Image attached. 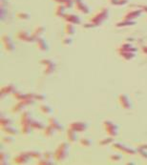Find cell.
I'll use <instances>...</instances> for the list:
<instances>
[{
  "label": "cell",
  "instance_id": "cell-1",
  "mask_svg": "<svg viewBox=\"0 0 147 165\" xmlns=\"http://www.w3.org/2000/svg\"><path fill=\"white\" fill-rule=\"evenodd\" d=\"M32 117L29 112H24L20 117V131L23 135L30 134L32 129Z\"/></svg>",
  "mask_w": 147,
  "mask_h": 165
},
{
  "label": "cell",
  "instance_id": "cell-2",
  "mask_svg": "<svg viewBox=\"0 0 147 165\" xmlns=\"http://www.w3.org/2000/svg\"><path fill=\"white\" fill-rule=\"evenodd\" d=\"M108 16H109V10L107 8H102L96 13H95L94 16L91 17L89 21L96 27V26L101 25L103 21H105L108 18Z\"/></svg>",
  "mask_w": 147,
  "mask_h": 165
},
{
  "label": "cell",
  "instance_id": "cell-3",
  "mask_svg": "<svg viewBox=\"0 0 147 165\" xmlns=\"http://www.w3.org/2000/svg\"><path fill=\"white\" fill-rule=\"evenodd\" d=\"M68 151H69V145L66 142H61L58 145V149L55 150V152L54 154V156L55 160H58L59 162L64 160L67 156H68Z\"/></svg>",
  "mask_w": 147,
  "mask_h": 165
},
{
  "label": "cell",
  "instance_id": "cell-4",
  "mask_svg": "<svg viewBox=\"0 0 147 165\" xmlns=\"http://www.w3.org/2000/svg\"><path fill=\"white\" fill-rule=\"evenodd\" d=\"M103 127L106 131L107 135L109 137L112 138H115L117 135L118 133V127L117 125H116L113 121H110V120H104L103 121Z\"/></svg>",
  "mask_w": 147,
  "mask_h": 165
},
{
  "label": "cell",
  "instance_id": "cell-5",
  "mask_svg": "<svg viewBox=\"0 0 147 165\" xmlns=\"http://www.w3.org/2000/svg\"><path fill=\"white\" fill-rule=\"evenodd\" d=\"M1 41H2L3 46H4V49L8 53H12L13 51H15V44H13L10 34H8V33L3 34L2 37H1Z\"/></svg>",
  "mask_w": 147,
  "mask_h": 165
},
{
  "label": "cell",
  "instance_id": "cell-6",
  "mask_svg": "<svg viewBox=\"0 0 147 165\" xmlns=\"http://www.w3.org/2000/svg\"><path fill=\"white\" fill-rule=\"evenodd\" d=\"M40 63L42 64V65L45 66V70H44V75H49L54 73V71L55 69V64L53 60L51 59H41L40 60Z\"/></svg>",
  "mask_w": 147,
  "mask_h": 165
},
{
  "label": "cell",
  "instance_id": "cell-7",
  "mask_svg": "<svg viewBox=\"0 0 147 165\" xmlns=\"http://www.w3.org/2000/svg\"><path fill=\"white\" fill-rule=\"evenodd\" d=\"M16 37L20 40V41H23V42H26V43H32V42H34V38L32 37V34H30L28 32L24 31V30H20L16 33Z\"/></svg>",
  "mask_w": 147,
  "mask_h": 165
},
{
  "label": "cell",
  "instance_id": "cell-8",
  "mask_svg": "<svg viewBox=\"0 0 147 165\" xmlns=\"http://www.w3.org/2000/svg\"><path fill=\"white\" fill-rule=\"evenodd\" d=\"M113 148L117 151H120L121 153H124V154H128V155H135L137 154V152L135 151L134 149L132 148H129V147H126L125 145L121 144V143H114L113 145Z\"/></svg>",
  "mask_w": 147,
  "mask_h": 165
},
{
  "label": "cell",
  "instance_id": "cell-9",
  "mask_svg": "<svg viewBox=\"0 0 147 165\" xmlns=\"http://www.w3.org/2000/svg\"><path fill=\"white\" fill-rule=\"evenodd\" d=\"M69 128L75 132H84L88 128V124L85 122H81V121H75V122L70 123Z\"/></svg>",
  "mask_w": 147,
  "mask_h": 165
},
{
  "label": "cell",
  "instance_id": "cell-10",
  "mask_svg": "<svg viewBox=\"0 0 147 165\" xmlns=\"http://www.w3.org/2000/svg\"><path fill=\"white\" fill-rule=\"evenodd\" d=\"M118 103L121 104V106L122 107L123 109L129 110L132 108V103L129 99V97L125 94H121L118 97Z\"/></svg>",
  "mask_w": 147,
  "mask_h": 165
},
{
  "label": "cell",
  "instance_id": "cell-11",
  "mask_svg": "<svg viewBox=\"0 0 147 165\" xmlns=\"http://www.w3.org/2000/svg\"><path fill=\"white\" fill-rule=\"evenodd\" d=\"M33 98H30V99H25V100H20V101L15 106V107H12V112L13 113H18L20 112V110H22L25 106L27 105H32L33 104Z\"/></svg>",
  "mask_w": 147,
  "mask_h": 165
},
{
  "label": "cell",
  "instance_id": "cell-12",
  "mask_svg": "<svg viewBox=\"0 0 147 165\" xmlns=\"http://www.w3.org/2000/svg\"><path fill=\"white\" fill-rule=\"evenodd\" d=\"M142 12V10H130L126 12L123 16V19L125 20H135L136 18L141 16V14Z\"/></svg>",
  "mask_w": 147,
  "mask_h": 165
},
{
  "label": "cell",
  "instance_id": "cell-13",
  "mask_svg": "<svg viewBox=\"0 0 147 165\" xmlns=\"http://www.w3.org/2000/svg\"><path fill=\"white\" fill-rule=\"evenodd\" d=\"M63 19H64L67 23H71L74 25H79L81 23L80 18L75 16V14H71V13H65L64 16H63Z\"/></svg>",
  "mask_w": 147,
  "mask_h": 165
},
{
  "label": "cell",
  "instance_id": "cell-14",
  "mask_svg": "<svg viewBox=\"0 0 147 165\" xmlns=\"http://www.w3.org/2000/svg\"><path fill=\"white\" fill-rule=\"evenodd\" d=\"M45 33V27L42 25H37V27H34L33 31L32 33V37L34 38V40H38L39 38H41L42 34Z\"/></svg>",
  "mask_w": 147,
  "mask_h": 165
},
{
  "label": "cell",
  "instance_id": "cell-15",
  "mask_svg": "<svg viewBox=\"0 0 147 165\" xmlns=\"http://www.w3.org/2000/svg\"><path fill=\"white\" fill-rule=\"evenodd\" d=\"M122 51V52H133V53H136L137 52V48L134 47L132 44L128 42H124L122 44L117 48V52Z\"/></svg>",
  "mask_w": 147,
  "mask_h": 165
},
{
  "label": "cell",
  "instance_id": "cell-16",
  "mask_svg": "<svg viewBox=\"0 0 147 165\" xmlns=\"http://www.w3.org/2000/svg\"><path fill=\"white\" fill-rule=\"evenodd\" d=\"M75 9L81 12L82 14H88L90 12V9H89V7L86 5V4H84L83 1L79 2V3H75Z\"/></svg>",
  "mask_w": 147,
  "mask_h": 165
},
{
  "label": "cell",
  "instance_id": "cell-17",
  "mask_svg": "<svg viewBox=\"0 0 147 165\" xmlns=\"http://www.w3.org/2000/svg\"><path fill=\"white\" fill-rule=\"evenodd\" d=\"M29 156H30V155L28 153H21L19 156H17L15 159V163H16V164H24V163L28 162Z\"/></svg>",
  "mask_w": 147,
  "mask_h": 165
},
{
  "label": "cell",
  "instance_id": "cell-18",
  "mask_svg": "<svg viewBox=\"0 0 147 165\" xmlns=\"http://www.w3.org/2000/svg\"><path fill=\"white\" fill-rule=\"evenodd\" d=\"M37 48L39 50L40 52H47L49 50V46L47 44V42L45 39L43 38H39L38 40H37Z\"/></svg>",
  "mask_w": 147,
  "mask_h": 165
},
{
  "label": "cell",
  "instance_id": "cell-19",
  "mask_svg": "<svg viewBox=\"0 0 147 165\" xmlns=\"http://www.w3.org/2000/svg\"><path fill=\"white\" fill-rule=\"evenodd\" d=\"M49 125H51L52 127H54L55 131H59V132H61V131L63 130V127L59 124L58 120L57 118H49Z\"/></svg>",
  "mask_w": 147,
  "mask_h": 165
},
{
  "label": "cell",
  "instance_id": "cell-20",
  "mask_svg": "<svg viewBox=\"0 0 147 165\" xmlns=\"http://www.w3.org/2000/svg\"><path fill=\"white\" fill-rule=\"evenodd\" d=\"M65 7L63 4H58L57 7H55V9H54V16H58V17H62L64 16V12H65Z\"/></svg>",
  "mask_w": 147,
  "mask_h": 165
},
{
  "label": "cell",
  "instance_id": "cell-21",
  "mask_svg": "<svg viewBox=\"0 0 147 165\" xmlns=\"http://www.w3.org/2000/svg\"><path fill=\"white\" fill-rule=\"evenodd\" d=\"M13 97L20 101V100H25V99H30V98L33 99V94H21L19 92H16L15 94H13Z\"/></svg>",
  "mask_w": 147,
  "mask_h": 165
},
{
  "label": "cell",
  "instance_id": "cell-22",
  "mask_svg": "<svg viewBox=\"0 0 147 165\" xmlns=\"http://www.w3.org/2000/svg\"><path fill=\"white\" fill-rule=\"evenodd\" d=\"M16 92V87L13 86L12 84H9V85H6L4 87L1 88V94L4 95V94H15Z\"/></svg>",
  "mask_w": 147,
  "mask_h": 165
},
{
  "label": "cell",
  "instance_id": "cell-23",
  "mask_svg": "<svg viewBox=\"0 0 147 165\" xmlns=\"http://www.w3.org/2000/svg\"><path fill=\"white\" fill-rule=\"evenodd\" d=\"M75 29L74 27V24L66 23L65 26H64V33L66 35H70V37H72L73 34H75Z\"/></svg>",
  "mask_w": 147,
  "mask_h": 165
},
{
  "label": "cell",
  "instance_id": "cell-24",
  "mask_svg": "<svg viewBox=\"0 0 147 165\" xmlns=\"http://www.w3.org/2000/svg\"><path fill=\"white\" fill-rule=\"evenodd\" d=\"M118 54H120L124 60H127V61L133 59L136 56V54L133 53V52H122V51H120V52H118Z\"/></svg>",
  "mask_w": 147,
  "mask_h": 165
},
{
  "label": "cell",
  "instance_id": "cell-25",
  "mask_svg": "<svg viewBox=\"0 0 147 165\" xmlns=\"http://www.w3.org/2000/svg\"><path fill=\"white\" fill-rule=\"evenodd\" d=\"M136 25V21L134 20H125L123 19L122 21H121V22H117L116 23V27L117 28H121V27H129V26H134Z\"/></svg>",
  "mask_w": 147,
  "mask_h": 165
},
{
  "label": "cell",
  "instance_id": "cell-26",
  "mask_svg": "<svg viewBox=\"0 0 147 165\" xmlns=\"http://www.w3.org/2000/svg\"><path fill=\"white\" fill-rule=\"evenodd\" d=\"M54 131H55L54 128L52 127L51 125H49V126H47V127H45L43 129V135H45L46 138H50L54 134Z\"/></svg>",
  "mask_w": 147,
  "mask_h": 165
},
{
  "label": "cell",
  "instance_id": "cell-27",
  "mask_svg": "<svg viewBox=\"0 0 147 165\" xmlns=\"http://www.w3.org/2000/svg\"><path fill=\"white\" fill-rule=\"evenodd\" d=\"M16 16L20 20H29L31 18L30 13H28L26 12H17Z\"/></svg>",
  "mask_w": 147,
  "mask_h": 165
},
{
  "label": "cell",
  "instance_id": "cell-28",
  "mask_svg": "<svg viewBox=\"0 0 147 165\" xmlns=\"http://www.w3.org/2000/svg\"><path fill=\"white\" fill-rule=\"evenodd\" d=\"M67 138H68V140H69V141H71V142L75 141V139H76L75 132L74 130H72V129L68 128V130H67Z\"/></svg>",
  "mask_w": 147,
  "mask_h": 165
},
{
  "label": "cell",
  "instance_id": "cell-29",
  "mask_svg": "<svg viewBox=\"0 0 147 165\" xmlns=\"http://www.w3.org/2000/svg\"><path fill=\"white\" fill-rule=\"evenodd\" d=\"M2 130L6 133L8 134L9 135H16L17 134V130H16L15 128H12L11 126H7V127H3Z\"/></svg>",
  "mask_w": 147,
  "mask_h": 165
},
{
  "label": "cell",
  "instance_id": "cell-30",
  "mask_svg": "<svg viewBox=\"0 0 147 165\" xmlns=\"http://www.w3.org/2000/svg\"><path fill=\"white\" fill-rule=\"evenodd\" d=\"M39 110L41 111V113H43L44 114H50L53 112V110L51 109V107H49L48 105H45V104L40 105L39 106Z\"/></svg>",
  "mask_w": 147,
  "mask_h": 165
},
{
  "label": "cell",
  "instance_id": "cell-31",
  "mask_svg": "<svg viewBox=\"0 0 147 165\" xmlns=\"http://www.w3.org/2000/svg\"><path fill=\"white\" fill-rule=\"evenodd\" d=\"M32 128L33 129H37V130H41V129H44V125L42 124L40 121L33 120L32 121Z\"/></svg>",
  "mask_w": 147,
  "mask_h": 165
},
{
  "label": "cell",
  "instance_id": "cell-32",
  "mask_svg": "<svg viewBox=\"0 0 147 165\" xmlns=\"http://www.w3.org/2000/svg\"><path fill=\"white\" fill-rule=\"evenodd\" d=\"M91 143H92V142H91V140H89L86 138H81L79 139V144L81 146H83V147H89L91 145Z\"/></svg>",
  "mask_w": 147,
  "mask_h": 165
},
{
  "label": "cell",
  "instance_id": "cell-33",
  "mask_svg": "<svg viewBox=\"0 0 147 165\" xmlns=\"http://www.w3.org/2000/svg\"><path fill=\"white\" fill-rule=\"evenodd\" d=\"M113 138H107V139H101V140H100V146H105V145H108V144H110V143H112L113 142Z\"/></svg>",
  "mask_w": 147,
  "mask_h": 165
},
{
  "label": "cell",
  "instance_id": "cell-34",
  "mask_svg": "<svg viewBox=\"0 0 147 165\" xmlns=\"http://www.w3.org/2000/svg\"><path fill=\"white\" fill-rule=\"evenodd\" d=\"M11 123H12V121H11L10 118H4V117L1 118V128L7 127V126H10Z\"/></svg>",
  "mask_w": 147,
  "mask_h": 165
},
{
  "label": "cell",
  "instance_id": "cell-35",
  "mask_svg": "<svg viewBox=\"0 0 147 165\" xmlns=\"http://www.w3.org/2000/svg\"><path fill=\"white\" fill-rule=\"evenodd\" d=\"M72 42H73V39L72 37H70V35H68V37H64L62 39L61 43H62V45H64V46H69V45H71L72 44Z\"/></svg>",
  "mask_w": 147,
  "mask_h": 165
},
{
  "label": "cell",
  "instance_id": "cell-36",
  "mask_svg": "<svg viewBox=\"0 0 147 165\" xmlns=\"http://www.w3.org/2000/svg\"><path fill=\"white\" fill-rule=\"evenodd\" d=\"M73 4H74V0H65L64 3H63L66 9H71L73 7Z\"/></svg>",
  "mask_w": 147,
  "mask_h": 165
},
{
  "label": "cell",
  "instance_id": "cell-37",
  "mask_svg": "<svg viewBox=\"0 0 147 165\" xmlns=\"http://www.w3.org/2000/svg\"><path fill=\"white\" fill-rule=\"evenodd\" d=\"M28 154L30 155V156L34 157V159H37V160H39L40 157H41V154H40L39 152H34V151H33V152H28Z\"/></svg>",
  "mask_w": 147,
  "mask_h": 165
},
{
  "label": "cell",
  "instance_id": "cell-38",
  "mask_svg": "<svg viewBox=\"0 0 147 165\" xmlns=\"http://www.w3.org/2000/svg\"><path fill=\"white\" fill-rule=\"evenodd\" d=\"M139 155H141V156H142L144 160H147V152L145 151L144 149H142V148H138V151H137Z\"/></svg>",
  "mask_w": 147,
  "mask_h": 165
},
{
  "label": "cell",
  "instance_id": "cell-39",
  "mask_svg": "<svg viewBox=\"0 0 147 165\" xmlns=\"http://www.w3.org/2000/svg\"><path fill=\"white\" fill-rule=\"evenodd\" d=\"M110 160L112 161H118L121 160V156H120L118 154H115V155H112L110 156Z\"/></svg>",
  "mask_w": 147,
  "mask_h": 165
},
{
  "label": "cell",
  "instance_id": "cell-40",
  "mask_svg": "<svg viewBox=\"0 0 147 165\" xmlns=\"http://www.w3.org/2000/svg\"><path fill=\"white\" fill-rule=\"evenodd\" d=\"M12 137V135H10V137H5V138L2 139V141L5 142L6 144H11V143L13 142V139Z\"/></svg>",
  "mask_w": 147,
  "mask_h": 165
},
{
  "label": "cell",
  "instance_id": "cell-41",
  "mask_svg": "<svg viewBox=\"0 0 147 165\" xmlns=\"http://www.w3.org/2000/svg\"><path fill=\"white\" fill-rule=\"evenodd\" d=\"M33 99L39 100V101H42V100L45 99V96L44 95H33Z\"/></svg>",
  "mask_w": 147,
  "mask_h": 165
},
{
  "label": "cell",
  "instance_id": "cell-42",
  "mask_svg": "<svg viewBox=\"0 0 147 165\" xmlns=\"http://www.w3.org/2000/svg\"><path fill=\"white\" fill-rule=\"evenodd\" d=\"M52 163L53 162H51L50 160H47V159H45V157L42 160L38 161V164H52Z\"/></svg>",
  "mask_w": 147,
  "mask_h": 165
},
{
  "label": "cell",
  "instance_id": "cell-43",
  "mask_svg": "<svg viewBox=\"0 0 147 165\" xmlns=\"http://www.w3.org/2000/svg\"><path fill=\"white\" fill-rule=\"evenodd\" d=\"M129 1H130V0H118L117 5H120V6H124V5H126V4H128Z\"/></svg>",
  "mask_w": 147,
  "mask_h": 165
},
{
  "label": "cell",
  "instance_id": "cell-44",
  "mask_svg": "<svg viewBox=\"0 0 147 165\" xmlns=\"http://www.w3.org/2000/svg\"><path fill=\"white\" fill-rule=\"evenodd\" d=\"M83 27L84 28H94V27H96L93 23H91V22H89V23H86V24H84L83 25Z\"/></svg>",
  "mask_w": 147,
  "mask_h": 165
},
{
  "label": "cell",
  "instance_id": "cell-45",
  "mask_svg": "<svg viewBox=\"0 0 147 165\" xmlns=\"http://www.w3.org/2000/svg\"><path fill=\"white\" fill-rule=\"evenodd\" d=\"M43 156L45 157V159H47V160H51V154H49L48 152L44 153V154H43Z\"/></svg>",
  "mask_w": 147,
  "mask_h": 165
},
{
  "label": "cell",
  "instance_id": "cell-46",
  "mask_svg": "<svg viewBox=\"0 0 147 165\" xmlns=\"http://www.w3.org/2000/svg\"><path fill=\"white\" fill-rule=\"evenodd\" d=\"M142 54L147 55V46H142Z\"/></svg>",
  "mask_w": 147,
  "mask_h": 165
},
{
  "label": "cell",
  "instance_id": "cell-47",
  "mask_svg": "<svg viewBox=\"0 0 147 165\" xmlns=\"http://www.w3.org/2000/svg\"><path fill=\"white\" fill-rule=\"evenodd\" d=\"M139 7H141V9L142 11H144L145 12H147V5H139Z\"/></svg>",
  "mask_w": 147,
  "mask_h": 165
},
{
  "label": "cell",
  "instance_id": "cell-48",
  "mask_svg": "<svg viewBox=\"0 0 147 165\" xmlns=\"http://www.w3.org/2000/svg\"><path fill=\"white\" fill-rule=\"evenodd\" d=\"M118 0H109V3L112 5H117Z\"/></svg>",
  "mask_w": 147,
  "mask_h": 165
},
{
  "label": "cell",
  "instance_id": "cell-49",
  "mask_svg": "<svg viewBox=\"0 0 147 165\" xmlns=\"http://www.w3.org/2000/svg\"><path fill=\"white\" fill-rule=\"evenodd\" d=\"M53 1L55 2L57 4H63V3H64L65 0H53Z\"/></svg>",
  "mask_w": 147,
  "mask_h": 165
},
{
  "label": "cell",
  "instance_id": "cell-50",
  "mask_svg": "<svg viewBox=\"0 0 147 165\" xmlns=\"http://www.w3.org/2000/svg\"><path fill=\"white\" fill-rule=\"evenodd\" d=\"M138 148H142V149H144V150H146L147 149V144L145 143V144H141L138 146Z\"/></svg>",
  "mask_w": 147,
  "mask_h": 165
},
{
  "label": "cell",
  "instance_id": "cell-51",
  "mask_svg": "<svg viewBox=\"0 0 147 165\" xmlns=\"http://www.w3.org/2000/svg\"><path fill=\"white\" fill-rule=\"evenodd\" d=\"M82 0H74V3L75 4V3H79V2H81Z\"/></svg>",
  "mask_w": 147,
  "mask_h": 165
}]
</instances>
